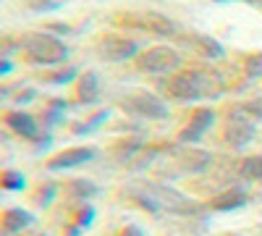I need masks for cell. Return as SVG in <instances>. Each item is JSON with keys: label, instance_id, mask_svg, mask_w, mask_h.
Returning a JSON list of instances; mask_svg holds the SVG:
<instances>
[{"label": "cell", "instance_id": "cell-1", "mask_svg": "<svg viewBox=\"0 0 262 236\" xmlns=\"http://www.w3.org/2000/svg\"><path fill=\"white\" fill-rule=\"evenodd\" d=\"M163 92L168 100L176 102H196V100H215L226 92V81L221 74L207 69H184L170 74L163 81Z\"/></svg>", "mask_w": 262, "mask_h": 236}, {"label": "cell", "instance_id": "cell-2", "mask_svg": "<svg viewBox=\"0 0 262 236\" xmlns=\"http://www.w3.org/2000/svg\"><path fill=\"white\" fill-rule=\"evenodd\" d=\"M18 53L24 55L27 63H34V66H58V63H63L66 58H69V45L50 34V32H32V34H24L18 42H16Z\"/></svg>", "mask_w": 262, "mask_h": 236}, {"label": "cell", "instance_id": "cell-3", "mask_svg": "<svg viewBox=\"0 0 262 236\" xmlns=\"http://www.w3.org/2000/svg\"><path fill=\"white\" fill-rule=\"evenodd\" d=\"M131 197H134L142 207H147L149 212L168 210V212H176V216H196V212H200L194 200H189L179 189L165 186V184H147L137 191H131Z\"/></svg>", "mask_w": 262, "mask_h": 236}, {"label": "cell", "instance_id": "cell-4", "mask_svg": "<svg viewBox=\"0 0 262 236\" xmlns=\"http://www.w3.org/2000/svg\"><path fill=\"white\" fill-rule=\"evenodd\" d=\"M116 24L134 29V32H144L152 37H179V27L163 13L155 11H131V13H121L116 16Z\"/></svg>", "mask_w": 262, "mask_h": 236}, {"label": "cell", "instance_id": "cell-5", "mask_svg": "<svg viewBox=\"0 0 262 236\" xmlns=\"http://www.w3.org/2000/svg\"><path fill=\"white\" fill-rule=\"evenodd\" d=\"M137 69L144 74H155V76H170L181 71V63L184 55L176 48H168V45H155V48H147L144 53H139L137 58Z\"/></svg>", "mask_w": 262, "mask_h": 236}, {"label": "cell", "instance_id": "cell-6", "mask_svg": "<svg viewBox=\"0 0 262 236\" xmlns=\"http://www.w3.org/2000/svg\"><path fill=\"white\" fill-rule=\"evenodd\" d=\"M121 108L128 116H137V118H168V102L160 100L158 95H152L147 90H131L126 92L121 100Z\"/></svg>", "mask_w": 262, "mask_h": 236}, {"label": "cell", "instance_id": "cell-7", "mask_svg": "<svg viewBox=\"0 0 262 236\" xmlns=\"http://www.w3.org/2000/svg\"><path fill=\"white\" fill-rule=\"evenodd\" d=\"M97 55L102 60H128V58H137L139 55V42L137 39H131V37H123V34H113V32H107L97 39V45H95Z\"/></svg>", "mask_w": 262, "mask_h": 236}, {"label": "cell", "instance_id": "cell-8", "mask_svg": "<svg viewBox=\"0 0 262 236\" xmlns=\"http://www.w3.org/2000/svg\"><path fill=\"white\" fill-rule=\"evenodd\" d=\"M254 137V121L252 116H247L244 111L233 108L226 118V128H223V139L233 147V149H244Z\"/></svg>", "mask_w": 262, "mask_h": 236}, {"label": "cell", "instance_id": "cell-9", "mask_svg": "<svg viewBox=\"0 0 262 236\" xmlns=\"http://www.w3.org/2000/svg\"><path fill=\"white\" fill-rule=\"evenodd\" d=\"M212 121H215V111H212V108H200V111H194L191 118L186 121V126L179 132V142H181V144H194V142H200L202 134L212 126Z\"/></svg>", "mask_w": 262, "mask_h": 236}, {"label": "cell", "instance_id": "cell-10", "mask_svg": "<svg viewBox=\"0 0 262 236\" xmlns=\"http://www.w3.org/2000/svg\"><path fill=\"white\" fill-rule=\"evenodd\" d=\"M95 149L92 147H69V149H63V153L53 155L48 160V168L50 170H69V168H76V165H84V163H90L95 160Z\"/></svg>", "mask_w": 262, "mask_h": 236}, {"label": "cell", "instance_id": "cell-11", "mask_svg": "<svg viewBox=\"0 0 262 236\" xmlns=\"http://www.w3.org/2000/svg\"><path fill=\"white\" fill-rule=\"evenodd\" d=\"M249 202V195H247V189L244 186H231L226 191H221V195H215L210 200V207L217 210V212H228V210H238V207H244Z\"/></svg>", "mask_w": 262, "mask_h": 236}, {"label": "cell", "instance_id": "cell-12", "mask_svg": "<svg viewBox=\"0 0 262 236\" xmlns=\"http://www.w3.org/2000/svg\"><path fill=\"white\" fill-rule=\"evenodd\" d=\"M6 126L11 132H16L21 139H37V118L29 113H21V111H11L6 113Z\"/></svg>", "mask_w": 262, "mask_h": 236}, {"label": "cell", "instance_id": "cell-13", "mask_svg": "<svg viewBox=\"0 0 262 236\" xmlns=\"http://www.w3.org/2000/svg\"><path fill=\"white\" fill-rule=\"evenodd\" d=\"M34 223V216L29 210H21V207H8L3 212V233L11 236V233H18V231H24Z\"/></svg>", "mask_w": 262, "mask_h": 236}, {"label": "cell", "instance_id": "cell-14", "mask_svg": "<svg viewBox=\"0 0 262 236\" xmlns=\"http://www.w3.org/2000/svg\"><path fill=\"white\" fill-rule=\"evenodd\" d=\"M184 42L196 55H202V58H221L223 55V45L217 39L207 37V34H189Z\"/></svg>", "mask_w": 262, "mask_h": 236}, {"label": "cell", "instance_id": "cell-15", "mask_svg": "<svg viewBox=\"0 0 262 236\" xmlns=\"http://www.w3.org/2000/svg\"><path fill=\"white\" fill-rule=\"evenodd\" d=\"M76 97L79 102H97L100 97V79L95 71H84L76 81Z\"/></svg>", "mask_w": 262, "mask_h": 236}, {"label": "cell", "instance_id": "cell-16", "mask_svg": "<svg viewBox=\"0 0 262 236\" xmlns=\"http://www.w3.org/2000/svg\"><path fill=\"white\" fill-rule=\"evenodd\" d=\"M66 195H69L74 202H90L95 195H100V189L90 179H71L69 184H66Z\"/></svg>", "mask_w": 262, "mask_h": 236}, {"label": "cell", "instance_id": "cell-17", "mask_svg": "<svg viewBox=\"0 0 262 236\" xmlns=\"http://www.w3.org/2000/svg\"><path fill=\"white\" fill-rule=\"evenodd\" d=\"M238 176L247 181H262V155H249L238 165Z\"/></svg>", "mask_w": 262, "mask_h": 236}, {"label": "cell", "instance_id": "cell-18", "mask_svg": "<svg viewBox=\"0 0 262 236\" xmlns=\"http://www.w3.org/2000/svg\"><path fill=\"white\" fill-rule=\"evenodd\" d=\"M0 184H3V189H8V191H21V189L27 186V179H24V174H21V170L6 168V170H3V179H0Z\"/></svg>", "mask_w": 262, "mask_h": 236}, {"label": "cell", "instance_id": "cell-19", "mask_svg": "<svg viewBox=\"0 0 262 236\" xmlns=\"http://www.w3.org/2000/svg\"><path fill=\"white\" fill-rule=\"evenodd\" d=\"M244 74L249 79H259L262 76V53H249L244 55Z\"/></svg>", "mask_w": 262, "mask_h": 236}, {"label": "cell", "instance_id": "cell-20", "mask_svg": "<svg viewBox=\"0 0 262 236\" xmlns=\"http://www.w3.org/2000/svg\"><path fill=\"white\" fill-rule=\"evenodd\" d=\"M74 76H79V71H76L74 66H66V69L50 71V74L45 76V81H48V84H69V81H74Z\"/></svg>", "mask_w": 262, "mask_h": 236}, {"label": "cell", "instance_id": "cell-21", "mask_svg": "<svg viewBox=\"0 0 262 236\" xmlns=\"http://www.w3.org/2000/svg\"><path fill=\"white\" fill-rule=\"evenodd\" d=\"M95 218V207L90 202H79V212H76V226L79 228H86Z\"/></svg>", "mask_w": 262, "mask_h": 236}, {"label": "cell", "instance_id": "cell-22", "mask_svg": "<svg viewBox=\"0 0 262 236\" xmlns=\"http://www.w3.org/2000/svg\"><path fill=\"white\" fill-rule=\"evenodd\" d=\"M107 116H111L107 111H100L90 123H79V126H74V134H90V132H95V128H97L100 123H105V118H107Z\"/></svg>", "mask_w": 262, "mask_h": 236}, {"label": "cell", "instance_id": "cell-23", "mask_svg": "<svg viewBox=\"0 0 262 236\" xmlns=\"http://www.w3.org/2000/svg\"><path fill=\"white\" fill-rule=\"evenodd\" d=\"M63 111H66V102H63V100H53V102L48 105V111H45V123L53 126L58 118H63Z\"/></svg>", "mask_w": 262, "mask_h": 236}, {"label": "cell", "instance_id": "cell-24", "mask_svg": "<svg viewBox=\"0 0 262 236\" xmlns=\"http://www.w3.org/2000/svg\"><path fill=\"white\" fill-rule=\"evenodd\" d=\"M53 197H55V184L53 181H45V189L39 186V191H37V205H50Z\"/></svg>", "mask_w": 262, "mask_h": 236}, {"label": "cell", "instance_id": "cell-25", "mask_svg": "<svg viewBox=\"0 0 262 236\" xmlns=\"http://www.w3.org/2000/svg\"><path fill=\"white\" fill-rule=\"evenodd\" d=\"M34 90H24V92H18V97H16V102L21 105V102H29V100H34Z\"/></svg>", "mask_w": 262, "mask_h": 236}, {"label": "cell", "instance_id": "cell-26", "mask_svg": "<svg viewBox=\"0 0 262 236\" xmlns=\"http://www.w3.org/2000/svg\"><path fill=\"white\" fill-rule=\"evenodd\" d=\"M121 236H144V231H142L139 226H126V228L121 231Z\"/></svg>", "mask_w": 262, "mask_h": 236}, {"label": "cell", "instance_id": "cell-27", "mask_svg": "<svg viewBox=\"0 0 262 236\" xmlns=\"http://www.w3.org/2000/svg\"><path fill=\"white\" fill-rule=\"evenodd\" d=\"M79 231H81L79 226H71V228H69V236H79Z\"/></svg>", "mask_w": 262, "mask_h": 236}]
</instances>
